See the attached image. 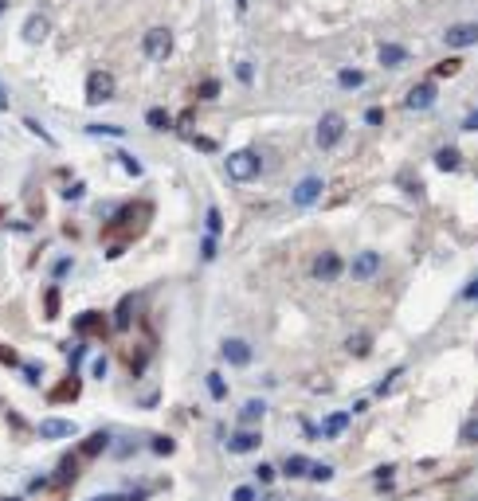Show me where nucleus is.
Here are the masks:
<instances>
[{"label":"nucleus","instance_id":"f257e3e1","mask_svg":"<svg viewBox=\"0 0 478 501\" xmlns=\"http://www.w3.org/2000/svg\"><path fill=\"white\" fill-rule=\"evenodd\" d=\"M259 153L255 149H236L228 157V177L236 180V184H247V180H255L259 177Z\"/></svg>","mask_w":478,"mask_h":501},{"label":"nucleus","instance_id":"f03ea898","mask_svg":"<svg viewBox=\"0 0 478 501\" xmlns=\"http://www.w3.org/2000/svg\"><path fill=\"white\" fill-rule=\"evenodd\" d=\"M145 224H150V204H126L118 216H114L110 231H126V243H130V239L138 235Z\"/></svg>","mask_w":478,"mask_h":501},{"label":"nucleus","instance_id":"7ed1b4c3","mask_svg":"<svg viewBox=\"0 0 478 501\" xmlns=\"http://www.w3.org/2000/svg\"><path fill=\"white\" fill-rule=\"evenodd\" d=\"M345 138V118L341 114H321V122H318V129H314V141H318V149H333L338 141Z\"/></svg>","mask_w":478,"mask_h":501},{"label":"nucleus","instance_id":"20e7f679","mask_svg":"<svg viewBox=\"0 0 478 501\" xmlns=\"http://www.w3.org/2000/svg\"><path fill=\"white\" fill-rule=\"evenodd\" d=\"M114 99V75L110 71H90L87 75V102L90 106H102V102Z\"/></svg>","mask_w":478,"mask_h":501},{"label":"nucleus","instance_id":"39448f33","mask_svg":"<svg viewBox=\"0 0 478 501\" xmlns=\"http://www.w3.org/2000/svg\"><path fill=\"white\" fill-rule=\"evenodd\" d=\"M141 51H145L150 59H169L173 55V31L169 28H150L145 40H141Z\"/></svg>","mask_w":478,"mask_h":501},{"label":"nucleus","instance_id":"423d86ee","mask_svg":"<svg viewBox=\"0 0 478 501\" xmlns=\"http://www.w3.org/2000/svg\"><path fill=\"white\" fill-rule=\"evenodd\" d=\"M341 270H345V263H341V255H333V251L318 255V259H314V266H310V275L318 278V282H333Z\"/></svg>","mask_w":478,"mask_h":501},{"label":"nucleus","instance_id":"0eeeda50","mask_svg":"<svg viewBox=\"0 0 478 501\" xmlns=\"http://www.w3.org/2000/svg\"><path fill=\"white\" fill-rule=\"evenodd\" d=\"M443 43L447 48H475L478 43V24H451L447 31H443Z\"/></svg>","mask_w":478,"mask_h":501},{"label":"nucleus","instance_id":"6e6552de","mask_svg":"<svg viewBox=\"0 0 478 501\" xmlns=\"http://www.w3.org/2000/svg\"><path fill=\"white\" fill-rule=\"evenodd\" d=\"M377 270H380V255H377V251H361V255L353 259V263H349V275L361 278V282L377 278Z\"/></svg>","mask_w":478,"mask_h":501},{"label":"nucleus","instance_id":"1a4fd4ad","mask_svg":"<svg viewBox=\"0 0 478 501\" xmlns=\"http://www.w3.org/2000/svg\"><path fill=\"white\" fill-rule=\"evenodd\" d=\"M219 353H224V361L236 364V368H247L251 364V344L239 341V337H228V341L219 344Z\"/></svg>","mask_w":478,"mask_h":501},{"label":"nucleus","instance_id":"9d476101","mask_svg":"<svg viewBox=\"0 0 478 501\" xmlns=\"http://www.w3.org/2000/svg\"><path fill=\"white\" fill-rule=\"evenodd\" d=\"M24 40L28 43H43L51 36V20L48 16H43V12H36V16H28V20H24V31H20Z\"/></svg>","mask_w":478,"mask_h":501},{"label":"nucleus","instance_id":"9b49d317","mask_svg":"<svg viewBox=\"0 0 478 501\" xmlns=\"http://www.w3.org/2000/svg\"><path fill=\"white\" fill-rule=\"evenodd\" d=\"M321 196V180L318 177H302L298 188H294V208H310Z\"/></svg>","mask_w":478,"mask_h":501},{"label":"nucleus","instance_id":"f8f14e48","mask_svg":"<svg viewBox=\"0 0 478 501\" xmlns=\"http://www.w3.org/2000/svg\"><path fill=\"white\" fill-rule=\"evenodd\" d=\"M431 102H435V82H419V87L408 90L404 106H408V110H428Z\"/></svg>","mask_w":478,"mask_h":501},{"label":"nucleus","instance_id":"ddd939ff","mask_svg":"<svg viewBox=\"0 0 478 501\" xmlns=\"http://www.w3.org/2000/svg\"><path fill=\"white\" fill-rule=\"evenodd\" d=\"M259 431H239V435H231V442H228V451L231 454H251L255 446H259Z\"/></svg>","mask_w":478,"mask_h":501},{"label":"nucleus","instance_id":"4468645a","mask_svg":"<svg viewBox=\"0 0 478 501\" xmlns=\"http://www.w3.org/2000/svg\"><path fill=\"white\" fill-rule=\"evenodd\" d=\"M40 435H43V439H67V435H75V423H71V419H43L40 423Z\"/></svg>","mask_w":478,"mask_h":501},{"label":"nucleus","instance_id":"2eb2a0df","mask_svg":"<svg viewBox=\"0 0 478 501\" xmlns=\"http://www.w3.org/2000/svg\"><path fill=\"white\" fill-rule=\"evenodd\" d=\"M48 400H51V403H67V400H79V380H75V376H67V380H63L59 388H51V392H48Z\"/></svg>","mask_w":478,"mask_h":501},{"label":"nucleus","instance_id":"dca6fc26","mask_svg":"<svg viewBox=\"0 0 478 501\" xmlns=\"http://www.w3.org/2000/svg\"><path fill=\"white\" fill-rule=\"evenodd\" d=\"M435 165L443 168V173H458V168H463V157H458L455 145H443V149L435 153Z\"/></svg>","mask_w":478,"mask_h":501},{"label":"nucleus","instance_id":"f3484780","mask_svg":"<svg viewBox=\"0 0 478 501\" xmlns=\"http://www.w3.org/2000/svg\"><path fill=\"white\" fill-rule=\"evenodd\" d=\"M306 470H310V458H302V454H290L282 462V478H306Z\"/></svg>","mask_w":478,"mask_h":501},{"label":"nucleus","instance_id":"a211bd4d","mask_svg":"<svg viewBox=\"0 0 478 501\" xmlns=\"http://www.w3.org/2000/svg\"><path fill=\"white\" fill-rule=\"evenodd\" d=\"M404 59H408V51L400 48V43H384V48H380V63H384V67H400Z\"/></svg>","mask_w":478,"mask_h":501},{"label":"nucleus","instance_id":"6ab92c4d","mask_svg":"<svg viewBox=\"0 0 478 501\" xmlns=\"http://www.w3.org/2000/svg\"><path fill=\"white\" fill-rule=\"evenodd\" d=\"M102 321H106L102 314H82V317H75V329L79 333H102Z\"/></svg>","mask_w":478,"mask_h":501},{"label":"nucleus","instance_id":"aec40b11","mask_svg":"<svg viewBox=\"0 0 478 501\" xmlns=\"http://www.w3.org/2000/svg\"><path fill=\"white\" fill-rule=\"evenodd\" d=\"M345 427H349V415H345V412H333V415L326 419V427H321V435H329V439H338V435L345 431Z\"/></svg>","mask_w":478,"mask_h":501},{"label":"nucleus","instance_id":"412c9836","mask_svg":"<svg viewBox=\"0 0 478 501\" xmlns=\"http://www.w3.org/2000/svg\"><path fill=\"white\" fill-rule=\"evenodd\" d=\"M106 442H110V435H106V431L90 435V439L82 442V454H87V458H94V454H102V451H106Z\"/></svg>","mask_w":478,"mask_h":501},{"label":"nucleus","instance_id":"4be33fe9","mask_svg":"<svg viewBox=\"0 0 478 501\" xmlns=\"http://www.w3.org/2000/svg\"><path fill=\"white\" fill-rule=\"evenodd\" d=\"M338 82H341L345 90H357V87H365V71L349 67V71H341V75H338Z\"/></svg>","mask_w":478,"mask_h":501},{"label":"nucleus","instance_id":"5701e85b","mask_svg":"<svg viewBox=\"0 0 478 501\" xmlns=\"http://www.w3.org/2000/svg\"><path fill=\"white\" fill-rule=\"evenodd\" d=\"M133 302H138V298H122V302H118V314H114V329H126V325H130Z\"/></svg>","mask_w":478,"mask_h":501},{"label":"nucleus","instance_id":"b1692460","mask_svg":"<svg viewBox=\"0 0 478 501\" xmlns=\"http://www.w3.org/2000/svg\"><path fill=\"white\" fill-rule=\"evenodd\" d=\"M263 412H267V403H263V400H251V403H243L239 419H243V423H255V419H263Z\"/></svg>","mask_w":478,"mask_h":501},{"label":"nucleus","instance_id":"393cba45","mask_svg":"<svg viewBox=\"0 0 478 501\" xmlns=\"http://www.w3.org/2000/svg\"><path fill=\"white\" fill-rule=\"evenodd\" d=\"M208 392H212V400H228V384H224L219 372H208Z\"/></svg>","mask_w":478,"mask_h":501},{"label":"nucleus","instance_id":"a878e982","mask_svg":"<svg viewBox=\"0 0 478 501\" xmlns=\"http://www.w3.org/2000/svg\"><path fill=\"white\" fill-rule=\"evenodd\" d=\"M369 333H357V337H349V353H353V356H365V353H369Z\"/></svg>","mask_w":478,"mask_h":501},{"label":"nucleus","instance_id":"bb28decb","mask_svg":"<svg viewBox=\"0 0 478 501\" xmlns=\"http://www.w3.org/2000/svg\"><path fill=\"white\" fill-rule=\"evenodd\" d=\"M306 478H314V481H329V478H333V470H329L326 462H310Z\"/></svg>","mask_w":478,"mask_h":501},{"label":"nucleus","instance_id":"cd10ccee","mask_svg":"<svg viewBox=\"0 0 478 501\" xmlns=\"http://www.w3.org/2000/svg\"><path fill=\"white\" fill-rule=\"evenodd\" d=\"M43 314H48V317L59 314V290H55V286H51L48 294H43Z\"/></svg>","mask_w":478,"mask_h":501},{"label":"nucleus","instance_id":"c85d7f7f","mask_svg":"<svg viewBox=\"0 0 478 501\" xmlns=\"http://www.w3.org/2000/svg\"><path fill=\"white\" fill-rule=\"evenodd\" d=\"M145 122H150L153 129H169L173 122H169V114H165V110H150V114H145Z\"/></svg>","mask_w":478,"mask_h":501},{"label":"nucleus","instance_id":"c756f323","mask_svg":"<svg viewBox=\"0 0 478 501\" xmlns=\"http://www.w3.org/2000/svg\"><path fill=\"white\" fill-rule=\"evenodd\" d=\"M90 501H145V493H99Z\"/></svg>","mask_w":478,"mask_h":501},{"label":"nucleus","instance_id":"7c9ffc66","mask_svg":"<svg viewBox=\"0 0 478 501\" xmlns=\"http://www.w3.org/2000/svg\"><path fill=\"white\" fill-rule=\"evenodd\" d=\"M458 67H463V63H458V59H447V63H439V67H435V79H451V75H458Z\"/></svg>","mask_w":478,"mask_h":501},{"label":"nucleus","instance_id":"2f4dec72","mask_svg":"<svg viewBox=\"0 0 478 501\" xmlns=\"http://www.w3.org/2000/svg\"><path fill=\"white\" fill-rule=\"evenodd\" d=\"M87 133H94V138H122L118 126H87Z\"/></svg>","mask_w":478,"mask_h":501},{"label":"nucleus","instance_id":"473e14b6","mask_svg":"<svg viewBox=\"0 0 478 501\" xmlns=\"http://www.w3.org/2000/svg\"><path fill=\"white\" fill-rule=\"evenodd\" d=\"M372 478H377V486H380V490H392V466H380V470L372 474Z\"/></svg>","mask_w":478,"mask_h":501},{"label":"nucleus","instance_id":"72a5a7b5","mask_svg":"<svg viewBox=\"0 0 478 501\" xmlns=\"http://www.w3.org/2000/svg\"><path fill=\"white\" fill-rule=\"evenodd\" d=\"M400 372H404V368H392V372H389V376H384V380H380V384H377V395H384V392H389L392 384H396V380H400Z\"/></svg>","mask_w":478,"mask_h":501},{"label":"nucleus","instance_id":"f704fd0d","mask_svg":"<svg viewBox=\"0 0 478 501\" xmlns=\"http://www.w3.org/2000/svg\"><path fill=\"white\" fill-rule=\"evenodd\" d=\"M219 227H224V219H219V208H208V235H219Z\"/></svg>","mask_w":478,"mask_h":501},{"label":"nucleus","instance_id":"c9c22d12","mask_svg":"<svg viewBox=\"0 0 478 501\" xmlns=\"http://www.w3.org/2000/svg\"><path fill=\"white\" fill-rule=\"evenodd\" d=\"M236 79L239 82H251V79H255V67H251V63H236Z\"/></svg>","mask_w":478,"mask_h":501},{"label":"nucleus","instance_id":"e433bc0d","mask_svg":"<svg viewBox=\"0 0 478 501\" xmlns=\"http://www.w3.org/2000/svg\"><path fill=\"white\" fill-rule=\"evenodd\" d=\"M118 161H122V165H126V173H130V177H141V165H138V161L130 157V153H118Z\"/></svg>","mask_w":478,"mask_h":501},{"label":"nucleus","instance_id":"4c0bfd02","mask_svg":"<svg viewBox=\"0 0 478 501\" xmlns=\"http://www.w3.org/2000/svg\"><path fill=\"white\" fill-rule=\"evenodd\" d=\"M177 451V446H173V439H165V435H161V439H153V454H173Z\"/></svg>","mask_w":478,"mask_h":501},{"label":"nucleus","instance_id":"58836bf2","mask_svg":"<svg viewBox=\"0 0 478 501\" xmlns=\"http://www.w3.org/2000/svg\"><path fill=\"white\" fill-rule=\"evenodd\" d=\"M219 94V82L216 79H204V87H200V99H216Z\"/></svg>","mask_w":478,"mask_h":501},{"label":"nucleus","instance_id":"ea45409f","mask_svg":"<svg viewBox=\"0 0 478 501\" xmlns=\"http://www.w3.org/2000/svg\"><path fill=\"white\" fill-rule=\"evenodd\" d=\"M365 122H369V126H380V122H384V110H380V106H369V110H365Z\"/></svg>","mask_w":478,"mask_h":501},{"label":"nucleus","instance_id":"a19ab883","mask_svg":"<svg viewBox=\"0 0 478 501\" xmlns=\"http://www.w3.org/2000/svg\"><path fill=\"white\" fill-rule=\"evenodd\" d=\"M200 255H204V259H216V235H208L204 243H200Z\"/></svg>","mask_w":478,"mask_h":501},{"label":"nucleus","instance_id":"79ce46f5","mask_svg":"<svg viewBox=\"0 0 478 501\" xmlns=\"http://www.w3.org/2000/svg\"><path fill=\"white\" fill-rule=\"evenodd\" d=\"M192 145H196L200 153H216V141L212 138H192Z\"/></svg>","mask_w":478,"mask_h":501},{"label":"nucleus","instance_id":"37998d69","mask_svg":"<svg viewBox=\"0 0 478 501\" xmlns=\"http://www.w3.org/2000/svg\"><path fill=\"white\" fill-rule=\"evenodd\" d=\"M59 478H63V481H75V458H67V462L59 466Z\"/></svg>","mask_w":478,"mask_h":501},{"label":"nucleus","instance_id":"c03bdc74","mask_svg":"<svg viewBox=\"0 0 478 501\" xmlns=\"http://www.w3.org/2000/svg\"><path fill=\"white\" fill-rule=\"evenodd\" d=\"M231 501H255V490H251V486H239V490L231 493Z\"/></svg>","mask_w":478,"mask_h":501},{"label":"nucleus","instance_id":"a18cd8bd","mask_svg":"<svg viewBox=\"0 0 478 501\" xmlns=\"http://www.w3.org/2000/svg\"><path fill=\"white\" fill-rule=\"evenodd\" d=\"M463 129H467V133H478V110H470L467 118H463Z\"/></svg>","mask_w":478,"mask_h":501},{"label":"nucleus","instance_id":"49530a36","mask_svg":"<svg viewBox=\"0 0 478 501\" xmlns=\"http://www.w3.org/2000/svg\"><path fill=\"white\" fill-rule=\"evenodd\" d=\"M463 439H467V442H478V419H470L467 427H463Z\"/></svg>","mask_w":478,"mask_h":501},{"label":"nucleus","instance_id":"de8ad7c7","mask_svg":"<svg viewBox=\"0 0 478 501\" xmlns=\"http://www.w3.org/2000/svg\"><path fill=\"white\" fill-rule=\"evenodd\" d=\"M24 126H28L31 133H40V138H43V141H48V145H51V133H48V129H43V126H40V122H31V118H28V122H24Z\"/></svg>","mask_w":478,"mask_h":501},{"label":"nucleus","instance_id":"09e8293b","mask_svg":"<svg viewBox=\"0 0 478 501\" xmlns=\"http://www.w3.org/2000/svg\"><path fill=\"white\" fill-rule=\"evenodd\" d=\"M255 478H259V481H275V466H267V462H263L259 470H255Z\"/></svg>","mask_w":478,"mask_h":501},{"label":"nucleus","instance_id":"8fccbe9b","mask_svg":"<svg viewBox=\"0 0 478 501\" xmlns=\"http://www.w3.org/2000/svg\"><path fill=\"white\" fill-rule=\"evenodd\" d=\"M0 361H4V364H16V353H12V349H0Z\"/></svg>","mask_w":478,"mask_h":501},{"label":"nucleus","instance_id":"3c124183","mask_svg":"<svg viewBox=\"0 0 478 501\" xmlns=\"http://www.w3.org/2000/svg\"><path fill=\"white\" fill-rule=\"evenodd\" d=\"M463 298H478V282H470L467 290H463Z\"/></svg>","mask_w":478,"mask_h":501},{"label":"nucleus","instance_id":"603ef678","mask_svg":"<svg viewBox=\"0 0 478 501\" xmlns=\"http://www.w3.org/2000/svg\"><path fill=\"white\" fill-rule=\"evenodd\" d=\"M0 110H8V90L0 87Z\"/></svg>","mask_w":478,"mask_h":501},{"label":"nucleus","instance_id":"864d4df0","mask_svg":"<svg viewBox=\"0 0 478 501\" xmlns=\"http://www.w3.org/2000/svg\"><path fill=\"white\" fill-rule=\"evenodd\" d=\"M0 12H4V0H0Z\"/></svg>","mask_w":478,"mask_h":501},{"label":"nucleus","instance_id":"5fc2aeb1","mask_svg":"<svg viewBox=\"0 0 478 501\" xmlns=\"http://www.w3.org/2000/svg\"><path fill=\"white\" fill-rule=\"evenodd\" d=\"M4 501H16V498H4Z\"/></svg>","mask_w":478,"mask_h":501}]
</instances>
